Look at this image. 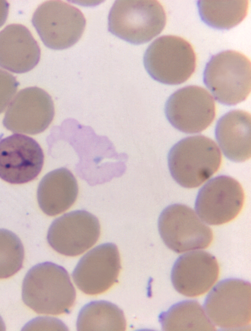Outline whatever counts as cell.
Listing matches in <instances>:
<instances>
[{
    "instance_id": "cell-1",
    "label": "cell",
    "mask_w": 251,
    "mask_h": 331,
    "mask_svg": "<svg viewBox=\"0 0 251 331\" xmlns=\"http://www.w3.org/2000/svg\"><path fill=\"white\" fill-rule=\"evenodd\" d=\"M22 297L25 304L38 314L59 315L69 312L76 293L66 269L45 262L33 266L26 273Z\"/></svg>"
},
{
    "instance_id": "cell-2",
    "label": "cell",
    "mask_w": 251,
    "mask_h": 331,
    "mask_svg": "<svg viewBox=\"0 0 251 331\" xmlns=\"http://www.w3.org/2000/svg\"><path fill=\"white\" fill-rule=\"evenodd\" d=\"M221 162L217 144L202 135L181 139L171 148L168 155L172 177L185 188L200 186L218 170Z\"/></svg>"
},
{
    "instance_id": "cell-3",
    "label": "cell",
    "mask_w": 251,
    "mask_h": 331,
    "mask_svg": "<svg viewBox=\"0 0 251 331\" xmlns=\"http://www.w3.org/2000/svg\"><path fill=\"white\" fill-rule=\"evenodd\" d=\"M203 80L218 102L235 105L245 100L251 92L250 60L235 51L219 53L206 63Z\"/></svg>"
},
{
    "instance_id": "cell-4",
    "label": "cell",
    "mask_w": 251,
    "mask_h": 331,
    "mask_svg": "<svg viewBox=\"0 0 251 331\" xmlns=\"http://www.w3.org/2000/svg\"><path fill=\"white\" fill-rule=\"evenodd\" d=\"M108 30L133 44L149 42L166 24L163 6L157 0H117L108 15Z\"/></svg>"
},
{
    "instance_id": "cell-5",
    "label": "cell",
    "mask_w": 251,
    "mask_h": 331,
    "mask_svg": "<svg viewBox=\"0 0 251 331\" xmlns=\"http://www.w3.org/2000/svg\"><path fill=\"white\" fill-rule=\"evenodd\" d=\"M143 62L153 79L164 84L176 85L186 82L193 74L196 57L187 40L167 35L157 38L149 46Z\"/></svg>"
},
{
    "instance_id": "cell-6",
    "label": "cell",
    "mask_w": 251,
    "mask_h": 331,
    "mask_svg": "<svg viewBox=\"0 0 251 331\" xmlns=\"http://www.w3.org/2000/svg\"><path fill=\"white\" fill-rule=\"evenodd\" d=\"M251 286L249 282L235 278L219 282L204 302L203 309L211 322L225 330L250 327Z\"/></svg>"
},
{
    "instance_id": "cell-7",
    "label": "cell",
    "mask_w": 251,
    "mask_h": 331,
    "mask_svg": "<svg viewBox=\"0 0 251 331\" xmlns=\"http://www.w3.org/2000/svg\"><path fill=\"white\" fill-rule=\"evenodd\" d=\"M31 22L45 45L53 50L74 45L81 37L86 25L80 10L60 0L41 4L34 13Z\"/></svg>"
},
{
    "instance_id": "cell-8",
    "label": "cell",
    "mask_w": 251,
    "mask_h": 331,
    "mask_svg": "<svg viewBox=\"0 0 251 331\" xmlns=\"http://www.w3.org/2000/svg\"><path fill=\"white\" fill-rule=\"evenodd\" d=\"M158 228L165 245L176 253L205 248L213 240L211 228L189 206L173 204L161 213Z\"/></svg>"
},
{
    "instance_id": "cell-9",
    "label": "cell",
    "mask_w": 251,
    "mask_h": 331,
    "mask_svg": "<svg viewBox=\"0 0 251 331\" xmlns=\"http://www.w3.org/2000/svg\"><path fill=\"white\" fill-rule=\"evenodd\" d=\"M166 116L177 130L187 134L201 132L213 122L215 104L205 88L189 85L173 93L165 108Z\"/></svg>"
},
{
    "instance_id": "cell-10",
    "label": "cell",
    "mask_w": 251,
    "mask_h": 331,
    "mask_svg": "<svg viewBox=\"0 0 251 331\" xmlns=\"http://www.w3.org/2000/svg\"><path fill=\"white\" fill-rule=\"evenodd\" d=\"M244 201V193L240 184L231 177L220 175L201 188L196 198L195 208L204 222L221 225L236 217Z\"/></svg>"
},
{
    "instance_id": "cell-11",
    "label": "cell",
    "mask_w": 251,
    "mask_h": 331,
    "mask_svg": "<svg viewBox=\"0 0 251 331\" xmlns=\"http://www.w3.org/2000/svg\"><path fill=\"white\" fill-rule=\"evenodd\" d=\"M100 235L97 218L86 210L71 211L55 219L47 239L57 252L66 256L80 255L92 247Z\"/></svg>"
},
{
    "instance_id": "cell-12",
    "label": "cell",
    "mask_w": 251,
    "mask_h": 331,
    "mask_svg": "<svg viewBox=\"0 0 251 331\" xmlns=\"http://www.w3.org/2000/svg\"><path fill=\"white\" fill-rule=\"evenodd\" d=\"M54 115L50 96L40 88L29 87L20 90L14 97L2 123L13 133L35 135L48 127Z\"/></svg>"
},
{
    "instance_id": "cell-13",
    "label": "cell",
    "mask_w": 251,
    "mask_h": 331,
    "mask_svg": "<svg viewBox=\"0 0 251 331\" xmlns=\"http://www.w3.org/2000/svg\"><path fill=\"white\" fill-rule=\"evenodd\" d=\"M121 269L116 245H100L83 255L72 273L74 282L83 293L98 295L109 289L117 282Z\"/></svg>"
},
{
    "instance_id": "cell-14",
    "label": "cell",
    "mask_w": 251,
    "mask_h": 331,
    "mask_svg": "<svg viewBox=\"0 0 251 331\" xmlns=\"http://www.w3.org/2000/svg\"><path fill=\"white\" fill-rule=\"evenodd\" d=\"M43 150L33 138L14 134L0 141V178L11 184L27 183L41 172Z\"/></svg>"
},
{
    "instance_id": "cell-15",
    "label": "cell",
    "mask_w": 251,
    "mask_h": 331,
    "mask_svg": "<svg viewBox=\"0 0 251 331\" xmlns=\"http://www.w3.org/2000/svg\"><path fill=\"white\" fill-rule=\"evenodd\" d=\"M219 267L215 257L203 250L180 256L172 269L171 279L175 290L189 297L201 295L218 278Z\"/></svg>"
},
{
    "instance_id": "cell-16",
    "label": "cell",
    "mask_w": 251,
    "mask_h": 331,
    "mask_svg": "<svg viewBox=\"0 0 251 331\" xmlns=\"http://www.w3.org/2000/svg\"><path fill=\"white\" fill-rule=\"evenodd\" d=\"M40 49L30 31L20 24H11L0 31V67L23 73L39 61Z\"/></svg>"
},
{
    "instance_id": "cell-17",
    "label": "cell",
    "mask_w": 251,
    "mask_h": 331,
    "mask_svg": "<svg viewBox=\"0 0 251 331\" xmlns=\"http://www.w3.org/2000/svg\"><path fill=\"white\" fill-rule=\"evenodd\" d=\"M215 137L224 155L243 162L251 157V114L243 110H231L222 116L215 127Z\"/></svg>"
},
{
    "instance_id": "cell-18",
    "label": "cell",
    "mask_w": 251,
    "mask_h": 331,
    "mask_svg": "<svg viewBox=\"0 0 251 331\" xmlns=\"http://www.w3.org/2000/svg\"><path fill=\"white\" fill-rule=\"evenodd\" d=\"M78 192L76 180L65 167L47 173L40 181L37 193L40 208L53 216L68 209L75 202Z\"/></svg>"
},
{
    "instance_id": "cell-19",
    "label": "cell",
    "mask_w": 251,
    "mask_h": 331,
    "mask_svg": "<svg viewBox=\"0 0 251 331\" xmlns=\"http://www.w3.org/2000/svg\"><path fill=\"white\" fill-rule=\"evenodd\" d=\"M164 331H215L203 308L196 301L185 300L170 307L159 316Z\"/></svg>"
},
{
    "instance_id": "cell-20",
    "label": "cell",
    "mask_w": 251,
    "mask_h": 331,
    "mask_svg": "<svg viewBox=\"0 0 251 331\" xmlns=\"http://www.w3.org/2000/svg\"><path fill=\"white\" fill-rule=\"evenodd\" d=\"M126 320L117 305L106 301H94L80 309L76 321L77 331H125Z\"/></svg>"
},
{
    "instance_id": "cell-21",
    "label": "cell",
    "mask_w": 251,
    "mask_h": 331,
    "mask_svg": "<svg viewBox=\"0 0 251 331\" xmlns=\"http://www.w3.org/2000/svg\"><path fill=\"white\" fill-rule=\"evenodd\" d=\"M199 15L207 25L218 29H229L246 17L248 0H199Z\"/></svg>"
},
{
    "instance_id": "cell-22",
    "label": "cell",
    "mask_w": 251,
    "mask_h": 331,
    "mask_svg": "<svg viewBox=\"0 0 251 331\" xmlns=\"http://www.w3.org/2000/svg\"><path fill=\"white\" fill-rule=\"evenodd\" d=\"M24 248L20 238L12 231L0 229V278H6L23 267Z\"/></svg>"
},
{
    "instance_id": "cell-23",
    "label": "cell",
    "mask_w": 251,
    "mask_h": 331,
    "mask_svg": "<svg viewBox=\"0 0 251 331\" xmlns=\"http://www.w3.org/2000/svg\"><path fill=\"white\" fill-rule=\"evenodd\" d=\"M19 84L15 77L0 69V113L15 95Z\"/></svg>"
},
{
    "instance_id": "cell-24",
    "label": "cell",
    "mask_w": 251,
    "mask_h": 331,
    "mask_svg": "<svg viewBox=\"0 0 251 331\" xmlns=\"http://www.w3.org/2000/svg\"><path fill=\"white\" fill-rule=\"evenodd\" d=\"M9 3L5 0H0V27L5 22L9 9Z\"/></svg>"
},
{
    "instance_id": "cell-25",
    "label": "cell",
    "mask_w": 251,
    "mask_h": 331,
    "mask_svg": "<svg viewBox=\"0 0 251 331\" xmlns=\"http://www.w3.org/2000/svg\"><path fill=\"white\" fill-rule=\"evenodd\" d=\"M5 330V326L2 318L0 316V331Z\"/></svg>"
}]
</instances>
